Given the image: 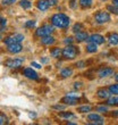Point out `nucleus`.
<instances>
[{
	"label": "nucleus",
	"instance_id": "nucleus-34",
	"mask_svg": "<svg viewBox=\"0 0 118 125\" xmlns=\"http://www.w3.org/2000/svg\"><path fill=\"white\" fill-rule=\"evenodd\" d=\"M73 41H74V39H73L72 36H68V38H66V39L64 40V42H65V44H72Z\"/></svg>",
	"mask_w": 118,
	"mask_h": 125
},
{
	"label": "nucleus",
	"instance_id": "nucleus-36",
	"mask_svg": "<svg viewBox=\"0 0 118 125\" xmlns=\"http://www.w3.org/2000/svg\"><path fill=\"white\" fill-rule=\"evenodd\" d=\"M48 2H49L50 7H52V6H56L58 1H57V0H48Z\"/></svg>",
	"mask_w": 118,
	"mask_h": 125
},
{
	"label": "nucleus",
	"instance_id": "nucleus-23",
	"mask_svg": "<svg viewBox=\"0 0 118 125\" xmlns=\"http://www.w3.org/2000/svg\"><path fill=\"white\" fill-rule=\"evenodd\" d=\"M20 6L22 7V8H24V9H29V8H31V6H32V2H31L30 0H20Z\"/></svg>",
	"mask_w": 118,
	"mask_h": 125
},
{
	"label": "nucleus",
	"instance_id": "nucleus-21",
	"mask_svg": "<svg viewBox=\"0 0 118 125\" xmlns=\"http://www.w3.org/2000/svg\"><path fill=\"white\" fill-rule=\"evenodd\" d=\"M50 55L52 57H55V58H59L60 56H62V51L59 48H52L51 51H50Z\"/></svg>",
	"mask_w": 118,
	"mask_h": 125
},
{
	"label": "nucleus",
	"instance_id": "nucleus-1",
	"mask_svg": "<svg viewBox=\"0 0 118 125\" xmlns=\"http://www.w3.org/2000/svg\"><path fill=\"white\" fill-rule=\"evenodd\" d=\"M70 23L69 21V17L66 16L65 14L59 13V14H55L52 17H51V24L56 27H60V29H65L67 27Z\"/></svg>",
	"mask_w": 118,
	"mask_h": 125
},
{
	"label": "nucleus",
	"instance_id": "nucleus-16",
	"mask_svg": "<svg viewBox=\"0 0 118 125\" xmlns=\"http://www.w3.org/2000/svg\"><path fill=\"white\" fill-rule=\"evenodd\" d=\"M41 43L43 46H51L55 43V38L51 35H47V36H43L41 39Z\"/></svg>",
	"mask_w": 118,
	"mask_h": 125
},
{
	"label": "nucleus",
	"instance_id": "nucleus-18",
	"mask_svg": "<svg viewBox=\"0 0 118 125\" xmlns=\"http://www.w3.org/2000/svg\"><path fill=\"white\" fill-rule=\"evenodd\" d=\"M98 44H95V43H93V42H90L88 44V46H86V51H88V52H90V53H93V52H97V51H98Z\"/></svg>",
	"mask_w": 118,
	"mask_h": 125
},
{
	"label": "nucleus",
	"instance_id": "nucleus-39",
	"mask_svg": "<svg viewBox=\"0 0 118 125\" xmlns=\"http://www.w3.org/2000/svg\"><path fill=\"white\" fill-rule=\"evenodd\" d=\"M31 66H34L35 68H41V65H40V64H38V62H32Z\"/></svg>",
	"mask_w": 118,
	"mask_h": 125
},
{
	"label": "nucleus",
	"instance_id": "nucleus-37",
	"mask_svg": "<svg viewBox=\"0 0 118 125\" xmlns=\"http://www.w3.org/2000/svg\"><path fill=\"white\" fill-rule=\"evenodd\" d=\"M82 83L81 82H76V83H74V88H75V89H81V88H82Z\"/></svg>",
	"mask_w": 118,
	"mask_h": 125
},
{
	"label": "nucleus",
	"instance_id": "nucleus-13",
	"mask_svg": "<svg viewBox=\"0 0 118 125\" xmlns=\"http://www.w3.org/2000/svg\"><path fill=\"white\" fill-rule=\"evenodd\" d=\"M36 7H38V9L41 10V11H46L50 7V5H49V2H48V0H39V1L36 2Z\"/></svg>",
	"mask_w": 118,
	"mask_h": 125
},
{
	"label": "nucleus",
	"instance_id": "nucleus-22",
	"mask_svg": "<svg viewBox=\"0 0 118 125\" xmlns=\"http://www.w3.org/2000/svg\"><path fill=\"white\" fill-rule=\"evenodd\" d=\"M91 109H92V106L91 105H84V106H81V107H79V108H77V112L84 114V113L91 112Z\"/></svg>",
	"mask_w": 118,
	"mask_h": 125
},
{
	"label": "nucleus",
	"instance_id": "nucleus-44",
	"mask_svg": "<svg viewBox=\"0 0 118 125\" xmlns=\"http://www.w3.org/2000/svg\"><path fill=\"white\" fill-rule=\"evenodd\" d=\"M116 81H118V75H116Z\"/></svg>",
	"mask_w": 118,
	"mask_h": 125
},
{
	"label": "nucleus",
	"instance_id": "nucleus-30",
	"mask_svg": "<svg viewBox=\"0 0 118 125\" xmlns=\"http://www.w3.org/2000/svg\"><path fill=\"white\" fill-rule=\"evenodd\" d=\"M83 30V25L81 23H76L74 26H73V31L75 33H77V32H79V31H82Z\"/></svg>",
	"mask_w": 118,
	"mask_h": 125
},
{
	"label": "nucleus",
	"instance_id": "nucleus-29",
	"mask_svg": "<svg viewBox=\"0 0 118 125\" xmlns=\"http://www.w3.org/2000/svg\"><path fill=\"white\" fill-rule=\"evenodd\" d=\"M97 112L99 113H106V112H108V106H105V105H99L97 106Z\"/></svg>",
	"mask_w": 118,
	"mask_h": 125
},
{
	"label": "nucleus",
	"instance_id": "nucleus-27",
	"mask_svg": "<svg viewBox=\"0 0 118 125\" xmlns=\"http://www.w3.org/2000/svg\"><path fill=\"white\" fill-rule=\"evenodd\" d=\"M108 90L110 91L111 94H118V83L117 84H112L108 88Z\"/></svg>",
	"mask_w": 118,
	"mask_h": 125
},
{
	"label": "nucleus",
	"instance_id": "nucleus-45",
	"mask_svg": "<svg viewBox=\"0 0 118 125\" xmlns=\"http://www.w3.org/2000/svg\"><path fill=\"white\" fill-rule=\"evenodd\" d=\"M0 39H1V36H0Z\"/></svg>",
	"mask_w": 118,
	"mask_h": 125
},
{
	"label": "nucleus",
	"instance_id": "nucleus-19",
	"mask_svg": "<svg viewBox=\"0 0 118 125\" xmlns=\"http://www.w3.org/2000/svg\"><path fill=\"white\" fill-rule=\"evenodd\" d=\"M59 117H62V118H66V119H70V118H75L76 116L70 112H61V113H59Z\"/></svg>",
	"mask_w": 118,
	"mask_h": 125
},
{
	"label": "nucleus",
	"instance_id": "nucleus-17",
	"mask_svg": "<svg viewBox=\"0 0 118 125\" xmlns=\"http://www.w3.org/2000/svg\"><path fill=\"white\" fill-rule=\"evenodd\" d=\"M60 75H61L62 79H66V77H69V76L73 75V69L69 68V67H66V68L61 69L60 72Z\"/></svg>",
	"mask_w": 118,
	"mask_h": 125
},
{
	"label": "nucleus",
	"instance_id": "nucleus-11",
	"mask_svg": "<svg viewBox=\"0 0 118 125\" xmlns=\"http://www.w3.org/2000/svg\"><path fill=\"white\" fill-rule=\"evenodd\" d=\"M114 74V69L110 68V67H105V68H101L98 72V76L99 77H107V76H110Z\"/></svg>",
	"mask_w": 118,
	"mask_h": 125
},
{
	"label": "nucleus",
	"instance_id": "nucleus-7",
	"mask_svg": "<svg viewBox=\"0 0 118 125\" xmlns=\"http://www.w3.org/2000/svg\"><path fill=\"white\" fill-rule=\"evenodd\" d=\"M79 101V97H72V95H66V97H64V98L61 99L62 104L69 105V106L76 105Z\"/></svg>",
	"mask_w": 118,
	"mask_h": 125
},
{
	"label": "nucleus",
	"instance_id": "nucleus-26",
	"mask_svg": "<svg viewBox=\"0 0 118 125\" xmlns=\"http://www.w3.org/2000/svg\"><path fill=\"white\" fill-rule=\"evenodd\" d=\"M107 10H108V11H110L111 14L118 15V7L115 6V5H108V6H107Z\"/></svg>",
	"mask_w": 118,
	"mask_h": 125
},
{
	"label": "nucleus",
	"instance_id": "nucleus-28",
	"mask_svg": "<svg viewBox=\"0 0 118 125\" xmlns=\"http://www.w3.org/2000/svg\"><path fill=\"white\" fill-rule=\"evenodd\" d=\"M3 124H8V117L3 113L0 112V125H3Z\"/></svg>",
	"mask_w": 118,
	"mask_h": 125
},
{
	"label": "nucleus",
	"instance_id": "nucleus-20",
	"mask_svg": "<svg viewBox=\"0 0 118 125\" xmlns=\"http://www.w3.org/2000/svg\"><path fill=\"white\" fill-rule=\"evenodd\" d=\"M106 104L108 106H118V97H109Z\"/></svg>",
	"mask_w": 118,
	"mask_h": 125
},
{
	"label": "nucleus",
	"instance_id": "nucleus-14",
	"mask_svg": "<svg viewBox=\"0 0 118 125\" xmlns=\"http://www.w3.org/2000/svg\"><path fill=\"white\" fill-rule=\"evenodd\" d=\"M88 33L84 32V31H79V32L75 33V40L77 42H83V41L88 40Z\"/></svg>",
	"mask_w": 118,
	"mask_h": 125
},
{
	"label": "nucleus",
	"instance_id": "nucleus-33",
	"mask_svg": "<svg viewBox=\"0 0 118 125\" xmlns=\"http://www.w3.org/2000/svg\"><path fill=\"white\" fill-rule=\"evenodd\" d=\"M16 0H2V5L3 6H9V5H13Z\"/></svg>",
	"mask_w": 118,
	"mask_h": 125
},
{
	"label": "nucleus",
	"instance_id": "nucleus-6",
	"mask_svg": "<svg viewBox=\"0 0 118 125\" xmlns=\"http://www.w3.org/2000/svg\"><path fill=\"white\" fill-rule=\"evenodd\" d=\"M24 59L22 58H15V59H7L5 62V66L9 67V68H18L22 66Z\"/></svg>",
	"mask_w": 118,
	"mask_h": 125
},
{
	"label": "nucleus",
	"instance_id": "nucleus-25",
	"mask_svg": "<svg viewBox=\"0 0 118 125\" xmlns=\"http://www.w3.org/2000/svg\"><path fill=\"white\" fill-rule=\"evenodd\" d=\"M79 5L82 8H88L92 6V0H79Z\"/></svg>",
	"mask_w": 118,
	"mask_h": 125
},
{
	"label": "nucleus",
	"instance_id": "nucleus-43",
	"mask_svg": "<svg viewBox=\"0 0 118 125\" xmlns=\"http://www.w3.org/2000/svg\"><path fill=\"white\" fill-rule=\"evenodd\" d=\"M112 115H114V116H118V110H117V112H115V113H112Z\"/></svg>",
	"mask_w": 118,
	"mask_h": 125
},
{
	"label": "nucleus",
	"instance_id": "nucleus-32",
	"mask_svg": "<svg viewBox=\"0 0 118 125\" xmlns=\"http://www.w3.org/2000/svg\"><path fill=\"white\" fill-rule=\"evenodd\" d=\"M75 67H79V68H83V67H85L86 66V62H84V60H79V62H75Z\"/></svg>",
	"mask_w": 118,
	"mask_h": 125
},
{
	"label": "nucleus",
	"instance_id": "nucleus-15",
	"mask_svg": "<svg viewBox=\"0 0 118 125\" xmlns=\"http://www.w3.org/2000/svg\"><path fill=\"white\" fill-rule=\"evenodd\" d=\"M110 94H111L110 91L107 89H99L98 91H97V95L101 99H108L109 97H110Z\"/></svg>",
	"mask_w": 118,
	"mask_h": 125
},
{
	"label": "nucleus",
	"instance_id": "nucleus-12",
	"mask_svg": "<svg viewBox=\"0 0 118 125\" xmlns=\"http://www.w3.org/2000/svg\"><path fill=\"white\" fill-rule=\"evenodd\" d=\"M107 41L110 46H117L118 44V33H110L107 36Z\"/></svg>",
	"mask_w": 118,
	"mask_h": 125
},
{
	"label": "nucleus",
	"instance_id": "nucleus-40",
	"mask_svg": "<svg viewBox=\"0 0 118 125\" xmlns=\"http://www.w3.org/2000/svg\"><path fill=\"white\" fill-rule=\"evenodd\" d=\"M112 2H114V5H115V6L118 7V0H112Z\"/></svg>",
	"mask_w": 118,
	"mask_h": 125
},
{
	"label": "nucleus",
	"instance_id": "nucleus-10",
	"mask_svg": "<svg viewBox=\"0 0 118 125\" xmlns=\"http://www.w3.org/2000/svg\"><path fill=\"white\" fill-rule=\"evenodd\" d=\"M23 75L25 76V77H27V79H30V80H38V74H36L35 71L32 69L31 67L24 69Z\"/></svg>",
	"mask_w": 118,
	"mask_h": 125
},
{
	"label": "nucleus",
	"instance_id": "nucleus-24",
	"mask_svg": "<svg viewBox=\"0 0 118 125\" xmlns=\"http://www.w3.org/2000/svg\"><path fill=\"white\" fill-rule=\"evenodd\" d=\"M88 121H92V122H95V121H101L102 117L99 114H90L88 116Z\"/></svg>",
	"mask_w": 118,
	"mask_h": 125
},
{
	"label": "nucleus",
	"instance_id": "nucleus-31",
	"mask_svg": "<svg viewBox=\"0 0 118 125\" xmlns=\"http://www.w3.org/2000/svg\"><path fill=\"white\" fill-rule=\"evenodd\" d=\"M36 22L35 21H27L26 23H25V27H27V29H32V27L35 26Z\"/></svg>",
	"mask_w": 118,
	"mask_h": 125
},
{
	"label": "nucleus",
	"instance_id": "nucleus-4",
	"mask_svg": "<svg viewBox=\"0 0 118 125\" xmlns=\"http://www.w3.org/2000/svg\"><path fill=\"white\" fill-rule=\"evenodd\" d=\"M94 20L98 24H105L108 23L110 21V15H109L107 11H103V10H100L94 15Z\"/></svg>",
	"mask_w": 118,
	"mask_h": 125
},
{
	"label": "nucleus",
	"instance_id": "nucleus-35",
	"mask_svg": "<svg viewBox=\"0 0 118 125\" xmlns=\"http://www.w3.org/2000/svg\"><path fill=\"white\" fill-rule=\"evenodd\" d=\"M65 106H66L65 104H64V105H55L52 108L53 109H58V110H62V109L65 108Z\"/></svg>",
	"mask_w": 118,
	"mask_h": 125
},
{
	"label": "nucleus",
	"instance_id": "nucleus-42",
	"mask_svg": "<svg viewBox=\"0 0 118 125\" xmlns=\"http://www.w3.org/2000/svg\"><path fill=\"white\" fill-rule=\"evenodd\" d=\"M30 116H31V117H35V114H34V113H31V114H30Z\"/></svg>",
	"mask_w": 118,
	"mask_h": 125
},
{
	"label": "nucleus",
	"instance_id": "nucleus-9",
	"mask_svg": "<svg viewBox=\"0 0 118 125\" xmlns=\"http://www.w3.org/2000/svg\"><path fill=\"white\" fill-rule=\"evenodd\" d=\"M23 47L20 43H13V44H8L7 46V50L9 51L10 53H18L22 51Z\"/></svg>",
	"mask_w": 118,
	"mask_h": 125
},
{
	"label": "nucleus",
	"instance_id": "nucleus-41",
	"mask_svg": "<svg viewBox=\"0 0 118 125\" xmlns=\"http://www.w3.org/2000/svg\"><path fill=\"white\" fill-rule=\"evenodd\" d=\"M41 62H48V59H47V58H42V59H41Z\"/></svg>",
	"mask_w": 118,
	"mask_h": 125
},
{
	"label": "nucleus",
	"instance_id": "nucleus-38",
	"mask_svg": "<svg viewBox=\"0 0 118 125\" xmlns=\"http://www.w3.org/2000/svg\"><path fill=\"white\" fill-rule=\"evenodd\" d=\"M6 24H7V20H6V18H0V25H1V26L3 27Z\"/></svg>",
	"mask_w": 118,
	"mask_h": 125
},
{
	"label": "nucleus",
	"instance_id": "nucleus-2",
	"mask_svg": "<svg viewBox=\"0 0 118 125\" xmlns=\"http://www.w3.org/2000/svg\"><path fill=\"white\" fill-rule=\"evenodd\" d=\"M79 53V50L77 47L73 46V44H67V46L62 49V57L65 59H74L77 57Z\"/></svg>",
	"mask_w": 118,
	"mask_h": 125
},
{
	"label": "nucleus",
	"instance_id": "nucleus-5",
	"mask_svg": "<svg viewBox=\"0 0 118 125\" xmlns=\"http://www.w3.org/2000/svg\"><path fill=\"white\" fill-rule=\"evenodd\" d=\"M23 40H24L23 34H20V33H15L13 35L6 38V39H5V43L8 46V44H13V43H20Z\"/></svg>",
	"mask_w": 118,
	"mask_h": 125
},
{
	"label": "nucleus",
	"instance_id": "nucleus-8",
	"mask_svg": "<svg viewBox=\"0 0 118 125\" xmlns=\"http://www.w3.org/2000/svg\"><path fill=\"white\" fill-rule=\"evenodd\" d=\"M88 42H93L95 44H102V43L105 42V38L100 34H92L88 38Z\"/></svg>",
	"mask_w": 118,
	"mask_h": 125
},
{
	"label": "nucleus",
	"instance_id": "nucleus-3",
	"mask_svg": "<svg viewBox=\"0 0 118 125\" xmlns=\"http://www.w3.org/2000/svg\"><path fill=\"white\" fill-rule=\"evenodd\" d=\"M53 32V25H43V26L39 27L38 30L35 31V35L36 36H47V35H50L51 33Z\"/></svg>",
	"mask_w": 118,
	"mask_h": 125
}]
</instances>
